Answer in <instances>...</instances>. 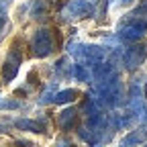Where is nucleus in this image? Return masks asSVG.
<instances>
[{
    "label": "nucleus",
    "instance_id": "obj_1",
    "mask_svg": "<svg viewBox=\"0 0 147 147\" xmlns=\"http://www.w3.org/2000/svg\"><path fill=\"white\" fill-rule=\"evenodd\" d=\"M94 14V6L88 0H69L61 10L63 21H76V18H86Z\"/></svg>",
    "mask_w": 147,
    "mask_h": 147
},
{
    "label": "nucleus",
    "instance_id": "obj_2",
    "mask_svg": "<svg viewBox=\"0 0 147 147\" xmlns=\"http://www.w3.org/2000/svg\"><path fill=\"white\" fill-rule=\"evenodd\" d=\"M33 53L37 57H47V55L53 53V39H51V33L47 29H39L35 33L33 41H31Z\"/></svg>",
    "mask_w": 147,
    "mask_h": 147
},
{
    "label": "nucleus",
    "instance_id": "obj_3",
    "mask_svg": "<svg viewBox=\"0 0 147 147\" xmlns=\"http://www.w3.org/2000/svg\"><path fill=\"white\" fill-rule=\"evenodd\" d=\"M147 57V43H141V45H133V47H129L125 49L123 53V61H125V67L127 69H135L139 67Z\"/></svg>",
    "mask_w": 147,
    "mask_h": 147
},
{
    "label": "nucleus",
    "instance_id": "obj_4",
    "mask_svg": "<svg viewBox=\"0 0 147 147\" xmlns=\"http://www.w3.org/2000/svg\"><path fill=\"white\" fill-rule=\"evenodd\" d=\"M21 61H23V55L16 51V43H14V45H12V49H10V53L6 55L4 65H2V78H4V82H10V80H14V78H16Z\"/></svg>",
    "mask_w": 147,
    "mask_h": 147
},
{
    "label": "nucleus",
    "instance_id": "obj_5",
    "mask_svg": "<svg viewBox=\"0 0 147 147\" xmlns=\"http://www.w3.org/2000/svg\"><path fill=\"white\" fill-rule=\"evenodd\" d=\"M145 31H147V29H145V23L133 21V23H127V25L121 27L119 39H123V41H137V39H141V37H143Z\"/></svg>",
    "mask_w": 147,
    "mask_h": 147
},
{
    "label": "nucleus",
    "instance_id": "obj_6",
    "mask_svg": "<svg viewBox=\"0 0 147 147\" xmlns=\"http://www.w3.org/2000/svg\"><path fill=\"white\" fill-rule=\"evenodd\" d=\"M76 119H78V113H76V108H65L63 113L59 115V127L63 129V131H69V129L76 125Z\"/></svg>",
    "mask_w": 147,
    "mask_h": 147
},
{
    "label": "nucleus",
    "instance_id": "obj_7",
    "mask_svg": "<svg viewBox=\"0 0 147 147\" xmlns=\"http://www.w3.org/2000/svg\"><path fill=\"white\" fill-rule=\"evenodd\" d=\"M14 125L18 129H23V131H31V133H43L45 129L41 127L39 121H33V119H16Z\"/></svg>",
    "mask_w": 147,
    "mask_h": 147
},
{
    "label": "nucleus",
    "instance_id": "obj_8",
    "mask_svg": "<svg viewBox=\"0 0 147 147\" xmlns=\"http://www.w3.org/2000/svg\"><path fill=\"white\" fill-rule=\"evenodd\" d=\"M76 96H78V92H76V90H71V88H67V90H59V92H55L53 102H55V104H67V102H71V100H76Z\"/></svg>",
    "mask_w": 147,
    "mask_h": 147
},
{
    "label": "nucleus",
    "instance_id": "obj_9",
    "mask_svg": "<svg viewBox=\"0 0 147 147\" xmlns=\"http://www.w3.org/2000/svg\"><path fill=\"white\" fill-rule=\"evenodd\" d=\"M145 139H147V135L143 133V129H139V131H133L131 135H127V137H125V141H123V145H125V147L141 145V143H145Z\"/></svg>",
    "mask_w": 147,
    "mask_h": 147
},
{
    "label": "nucleus",
    "instance_id": "obj_10",
    "mask_svg": "<svg viewBox=\"0 0 147 147\" xmlns=\"http://www.w3.org/2000/svg\"><path fill=\"white\" fill-rule=\"evenodd\" d=\"M55 92H57V82H51L49 88L43 92V94L39 96V100H37V104L39 106H45V104H51L53 102V96H55Z\"/></svg>",
    "mask_w": 147,
    "mask_h": 147
},
{
    "label": "nucleus",
    "instance_id": "obj_11",
    "mask_svg": "<svg viewBox=\"0 0 147 147\" xmlns=\"http://www.w3.org/2000/svg\"><path fill=\"white\" fill-rule=\"evenodd\" d=\"M10 0H2L0 2V31L4 29V23H6V6H8Z\"/></svg>",
    "mask_w": 147,
    "mask_h": 147
},
{
    "label": "nucleus",
    "instance_id": "obj_12",
    "mask_svg": "<svg viewBox=\"0 0 147 147\" xmlns=\"http://www.w3.org/2000/svg\"><path fill=\"white\" fill-rule=\"evenodd\" d=\"M0 108H21V102H16V100H0Z\"/></svg>",
    "mask_w": 147,
    "mask_h": 147
},
{
    "label": "nucleus",
    "instance_id": "obj_13",
    "mask_svg": "<svg viewBox=\"0 0 147 147\" xmlns=\"http://www.w3.org/2000/svg\"><path fill=\"white\" fill-rule=\"evenodd\" d=\"M45 12V8H43V2H41V0H39V2H37L35 4V10H33V16L35 18H39V14H43Z\"/></svg>",
    "mask_w": 147,
    "mask_h": 147
},
{
    "label": "nucleus",
    "instance_id": "obj_14",
    "mask_svg": "<svg viewBox=\"0 0 147 147\" xmlns=\"http://www.w3.org/2000/svg\"><path fill=\"white\" fill-rule=\"evenodd\" d=\"M57 147H69V143L65 139H61V141H57Z\"/></svg>",
    "mask_w": 147,
    "mask_h": 147
},
{
    "label": "nucleus",
    "instance_id": "obj_15",
    "mask_svg": "<svg viewBox=\"0 0 147 147\" xmlns=\"http://www.w3.org/2000/svg\"><path fill=\"white\" fill-rule=\"evenodd\" d=\"M145 98H147V84H145Z\"/></svg>",
    "mask_w": 147,
    "mask_h": 147
},
{
    "label": "nucleus",
    "instance_id": "obj_16",
    "mask_svg": "<svg viewBox=\"0 0 147 147\" xmlns=\"http://www.w3.org/2000/svg\"><path fill=\"white\" fill-rule=\"evenodd\" d=\"M2 129H4V127H2V125H0V131H2Z\"/></svg>",
    "mask_w": 147,
    "mask_h": 147
},
{
    "label": "nucleus",
    "instance_id": "obj_17",
    "mask_svg": "<svg viewBox=\"0 0 147 147\" xmlns=\"http://www.w3.org/2000/svg\"><path fill=\"white\" fill-rule=\"evenodd\" d=\"M123 2H129V0H123Z\"/></svg>",
    "mask_w": 147,
    "mask_h": 147
}]
</instances>
